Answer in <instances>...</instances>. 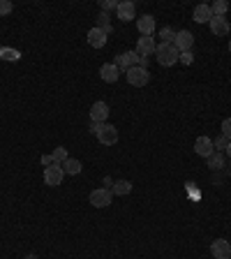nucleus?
Here are the masks:
<instances>
[{"mask_svg":"<svg viewBox=\"0 0 231 259\" xmlns=\"http://www.w3.org/2000/svg\"><path fill=\"white\" fill-rule=\"evenodd\" d=\"M155 58H157V63L162 67H171L178 63L180 58V51L176 49V44L173 42H159L157 49H155Z\"/></svg>","mask_w":231,"mask_h":259,"instance_id":"nucleus-1","label":"nucleus"},{"mask_svg":"<svg viewBox=\"0 0 231 259\" xmlns=\"http://www.w3.org/2000/svg\"><path fill=\"white\" fill-rule=\"evenodd\" d=\"M125 77H127V84H130V86H134V88H141V86H146V84L151 81V74H148V70H146V67H139V65L130 67V70L125 72Z\"/></svg>","mask_w":231,"mask_h":259,"instance_id":"nucleus-2","label":"nucleus"},{"mask_svg":"<svg viewBox=\"0 0 231 259\" xmlns=\"http://www.w3.org/2000/svg\"><path fill=\"white\" fill-rule=\"evenodd\" d=\"M63 178H65V172H63V165H58V162H53V165L44 167V183L51 187H58L60 183H63Z\"/></svg>","mask_w":231,"mask_h":259,"instance_id":"nucleus-3","label":"nucleus"},{"mask_svg":"<svg viewBox=\"0 0 231 259\" xmlns=\"http://www.w3.org/2000/svg\"><path fill=\"white\" fill-rule=\"evenodd\" d=\"M95 137H97V141L102 146H113V144L118 141V130H116V125H111V123H102V127H99V132L95 134Z\"/></svg>","mask_w":231,"mask_h":259,"instance_id":"nucleus-4","label":"nucleus"},{"mask_svg":"<svg viewBox=\"0 0 231 259\" xmlns=\"http://www.w3.org/2000/svg\"><path fill=\"white\" fill-rule=\"evenodd\" d=\"M111 199H113V194H111V190H92L90 192V197H88V201H90L95 208H106L109 204H111Z\"/></svg>","mask_w":231,"mask_h":259,"instance_id":"nucleus-5","label":"nucleus"},{"mask_svg":"<svg viewBox=\"0 0 231 259\" xmlns=\"http://www.w3.org/2000/svg\"><path fill=\"white\" fill-rule=\"evenodd\" d=\"M155 49H157V42H155V37L153 35H141L137 40V53L139 56H153L155 53Z\"/></svg>","mask_w":231,"mask_h":259,"instance_id":"nucleus-6","label":"nucleus"},{"mask_svg":"<svg viewBox=\"0 0 231 259\" xmlns=\"http://www.w3.org/2000/svg\"><path fill=\"white\" fill-rule=\"evenodd\" d=\"M211 255L215 259H229L231 257V243L227 239H215L211 243Z\"/></svg>","mask_w":231,"mask_h":259,"instance_id":"nucleus-7","label":"nucleus"},{"mask_svg":"<svg viewBox=\"0 0 231 259\" xmlns=\"http://www.w3.org/2000/svg\"><path fill=\"white\" fill-rule=\"evenodd\" d=\"M116 16H118L120 21H134V16H137V5H134L132 0H123V2H118V7H116Z\"/></svg>","mask_w":231,"mask_h":259,"instance_id":"nucleus-8","label":"nucleus"},{"mask_svg":"<svg viewBox=\"0 0 231 259\" xmlns=\"http://www.w3.org/2000/svg\"><path fill=\"white\" fill-rule=\"evenodd\" d=\"M208 28H211V33L215 35V37H227V35H229V30H231L227 16H213L211 23H208Z\"/></svg>","mask_w":231,"mask_h":259,"instance_id":"nucleus-9","label":"nucleus"},{"mask_svg":"<svg viewBox=\"0 0 231 259\" xmlns=\"http://www.w3.org/2000/svg\"><path fill=\"white\" fill-rule=\"evenodd\" d=\"M109 104L102 100H97L95 104L90 106V120L92 123H106V118H109Z\"/></svg>","mask_w":231,"mask_h":259,"instance_id":"nucleus-10","label":"nucleus"},{"mask_svg":"<svg viewBox=\"0 0 231 259\" xmlns=\"http://www.w3.org/2000/svg\"><path fill=\"white\" fill-rule=\"evenodd\" d=\"M139 63V53L137 51H123L120 56H116V67L118 70H130V67H134Z\"/></svg>","mask_w":231,"mask_h":259,"instance_id":"nucleus-11","label":"nucleus"},{"mask_svg":"<svg viewBox=\"0 0 231 259\" xmlns=\"http://www.w3.org/2000/svg\"><path fill=\"white\" fill-rule=\"evenodd\" d=\"M194 153L201 155V158H211L215 153V146H213V139L211 137H199L194 141Z\"/></svg>","mask_w":231,"mask_h":259,"instance_id":"nucleus-12","label":"nucleus"},{"mask_svg":"<svg viewBox=\"0 0 231 259\" xmlns=\"http://www.w3.org/2000/svg\"><path fill=\"white\" fill-rule=\"evenodd\" d=\"M173 44H176V49H178L180 53H183V51H192L194 35H192L190 30H180V33H176V40H173Z\"/></svg>","mask_w":231,"mask_h":259,"instance_id":"nucleus-13","label":"nucleus"},{"mask_svg":"<svg viewBox=\"0 0 231 259\" xmlns=\"http://www.w3.org/2000/svg\"><path fill=\"white\" fill-rule=\"evenodd\" d=\"M99 77H102V81H106V84H116L120 77V70L116 67V63H104V65L99 67Z\"/></svg>","mask_w":231,"mask_h":259,"instance_id":"nucleus-14","label":"nucleus"},{"mask_svg":"<svg viewBox=\"0 0 231 259\" xmlns=\"http://www.w3.org/2000/svg\"><path fill=\"white\" fill-rule=\"evenodd\" d=\"M106 37H109V35H106L102 28H97V26L88 30V44H90L92 49H102V47H104Z\"/></svg>","mask_w":231,"mask_h":259,"instance_id":"nucleus-15","label":"nucleus"},{"mask_svg":"<svg viewBox=\"0 0 231 259\" xmlns=\"http://www.w3.org/2000/svg\"><path fill=\"white\" fill-rule=\"evenodd\" d=\"M155 28H157V23H155V19H153L151 14L139 16V19H137V30L141 35H153V33H155Z\"/></svg>","mask_w":231,"mask_h":259,"instance_id":"nucleus-16","label":"nucleus"},{"mask_svg":"<svg viewBox=\"0 0 231 259\" xmlns=\"http://www.w3.org/2000/svg\"><path fill=\"white\" fill-rule=\"evenodd\" d=\"M192 19L197 21V23H211L213 19V12H211V5H197L194 7V12H192Z\"/></svg>","mask_w":231,"mask_h":259,"instance_id":"nucleus-17","label":"nucleus"},{"mask_svg":"<svg viewBox=\"0 0 231 259\" xmlns=\"http://www.w3.org/2000/svg\"><path fill=\"white\" fill-rule=\"evenodd\" d=\"M81 169H83V165L74 158H67L65 162H63V172H65V176H79Z\"/></svg>","mask_w":231,"mask_h":259,"instance_id":"nucleus-18","label":"nucleus"},{"mask_svg":"<svg viewBox=\"0 0 231 259\" xmlns=\"http://www.w3.org/2000/svg\"><path fill=\"white\" fill-rule=\"evenodd\" d=\"M130 192H132V183L130 180H116L111 185V194H116V197H127Z\"/></svg>","mask_w":231,"mask_h":259,"instance_id":"nucleus-19","label":"nucleus"},{"mask_svg":"<svg viewBox=\"0 0 231 259\" xmlns=\"http://www.w3.org/2000/svg\"><path fill=\"white\" fill-rule=\"evenodd\" d=\"M206 162H208V167H211L213 172H220V169L225 167V153L215 151V153H213L211 158H206Z\"/></svg>","mask_w":231,"mask_h":259,"instance_id":"nucleus-20","label":"nucleus"},{"mask_svg":"<svg viewBox=\"0 0 231 259\" xmlns=\"http://www.w3.org/2000/svg\"><path fill=\"white\" fill-rule=\"evenodd\" d=\"M0 58L9 60V63H16V60L21 58V51L19 49H12V47H2L0 49Z\"/></svg>","mask_w":231,"mask_h":259,"instance_id":"nucleus-21","label":"nucleus"},{"mask_svg":"<svg viewBox=\"0 0 231 259\" xmlns=\"http://www.w3.org/2000/svg\"><path fill=\"white\" fill-rule=\"evenodd\" d=\"M211 12L213 16H227V12H229V2L227 0H215L211 5Z\"/></svg>","mask_w":231,"mask_h":259,"instance_id":"nucleus-22","label":"nucleus"},{"mask_svg":"<svg viewBox=\"0 0 231 259\" xmlns=\"http://www.w3.org/2000/svg\"><path fill=\"white\" fill-rule=\"evenodd\" d=\"M109 19H111V16H109L106 12H99V16H97V28H102L106 35H111V23H109Z\"/></svg>","mask_w":231,"mask_h":259,"instance_id":"nucleus-23","label":"nucleus"},{"mask_svg":"<svg viewBox=\"0 0 231 259\" xmlns=\"http://www.w3.org/2000/svg\"><path fill=\"white\" fill-rule=\"evenodd\" d=\"M51 158H53V162H58V165H63L70 155H67V148H63V146H58V148H53V153H51Z\"/></svg>","mask_w":231,"mask_h":259,"instance_id":"nucleus-24","label":"nucleus"},{"mask_svg":"<svg viewBox=\"0 0 231 259\" xmlns=\"http://www.w3.org/2000/svg\"><path fill=\"white\" fill-rule=\"evenodd\" d=\"M213 146L218 148L220 153H225V148H227V146H229V139H227L225 134H220L218 139H213Z\"/></svg>","mask_w":231,"mask_h":259,"instance_id":"nucleus-25","label":"nucleus"},{"mask_svg":"<svg viewBox=\"0 0 231 259\" xmlns=\"http://www.w3.org/2000/svg\"><path fill=\"white\" fill-rule=\"evenodd\" d=\"M159 37H162V42H173V40H176V33H173L171 28L166 26V28H162V30H159Z\"/></svg>","mask_w":231,"mask_h":259,"instance_id":"nucleus-26","label":"nucleus"},{"mask_svg":"<svg viewBox=\"0 0 231 259\" xmlns=\"http://www.w3.org/2000/svg\"><path fill=\"white\" fill-rule=\"evenodd\" d=\"M14 5L9 0H0V16H7V14H12Z\"/></svg>","mask_w":231,"mask_h":259,"instance_id":"nucleus-27","label":"nucleus"},{"mask_svg":"<svg viewBox=\"0 0 231 259\" xmlns=\"http://www.w3.org/2000/svg\"><path fill=\"white\" fill-rule=\"evenodd\" d=\"M222 134H225L227 139H231V118L222 120Z\"/></svg>","mask_w":231,"mask_h":259,"instance_id":"nucleus-28","label":"nucleus"},{"mask_svg":"<svg viewBox=\"0 0 231 259\" xmlns=\"http://www.w3.org/2000/svg\"><path fill=\"white\" fill-rule=\"evenodd\" d=\"M178 60L180 63H185V65H192V63H194V56H192V51H183Z\"/></svg>","mask_w":231,"mask_h":259,"instance_id":"nucleus-29","label":"nucleus"},{"mask_svg":"<svg viewBox=\"0 0 231 259\" xmlns=\"http://www.w3.org/2000/svg\"><path fill=\"white\" fill-rule=\"evenodd\" d=\"M113 7H118L113 0H104V2H102V12H109V9H113Z\"/></svg>","mask_w":231,"mask_h":259,"instance_id":"nucleus-30","label":"nucleus"},{"mask_svg":"<svg viewBox=\"0 0 231 259\" xmlns=\"http://www.w3.org/2000/svg\"><path fill=\"white\" fill-rule=\"evenodd\" d=\"M42 165H44V167L53 165V158H51V155H42Z\"/></svg>","mask_w":231,"mask_h":259,"instance_id":"nucleus-31","label":"nucleus"},{"mask_svg":"<svg viewBox=\"0 0 231 259\" xmlns=\"http://www.w3.org/2000/svg\"><path fill=\"white\" fill-rule=\"evenodd\" d=\"M99 127H102V123H92V125H90V132H92V134H97V132H99Z\"/></svg>","mask_w":231,"mask_h":259,"instance_id":"nucleus-32","label":"nucleus"},{"mask_svg":"<svg viewBox=\"0 0 231 259\" xmlns=\"http://www.w3.org/2000/svg\"><path fill=\"white\" fill-rule=\"evenodd\" d=\"M225 153H227V155H229V158H231V141H229V146L225 148Z\"/></svg>","mask_w":231,"mask_h":259,"instance_id":"nucleus-33","label":"nucleus"},{"mask_svg":"<svg viewBox=\"0 0 231 259\" xmlns=\"http://www.w3.org/2000/svg\"><path fill=\"white\" fill-rule=\"evenodd\" d=\"M26 259H37V255H35V253H30V255H26Z\"/></svg>","mask_w":231,"mask_h":259,"instance_id":"nucleus-34","label":"nucleus"},{"mask_svg":"<svg viewBox=\"0 0 231 259\" xmlns=\"http://www.w3.org/2000/svg\"><path fill=\"white\" fill-rule=\"evenodd\" d=\"M229 53H231V40H229Z\"/></svg>","mask_w":231,"mask_h":259,"instance_id":"nucleus-35","label":"nucleus"}]
</instances>
